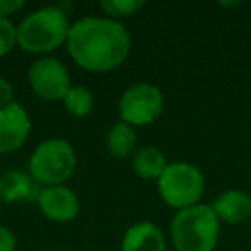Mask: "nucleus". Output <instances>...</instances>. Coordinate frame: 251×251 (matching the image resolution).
Here are the masks:
<instances>
[{
    "mask_svg": "<svg viewBox=\"0 0 251 251\" xmlns=\"http://www.w3.org/2000/svg\"><path fill=\"white\" fill-rule=\"evenodd\" d=\"M0 251H16V236L4 226H0Z\"/></svg>",
    "mask_w": 251,
    "mask_h": 251,
    "instance_id": "obj_18",
    "label": "nucleus"
},
{
    "mask_svg": "<svg viewBox=\"0 0 251 251\" xmlns=\"http://www.w3.org/2000/svg\"><path fill=\"white\" fill-rule=\"evenodd\" d=\"M36 182L29 172L9 169L0 174V200L4 203H19L35 193Z\"/></svg>",
    "mask_w": 251,
    "mask_h": 251,
    "instance_id": "obj_12",
    "label": "nucleus"
},
{
    "mask_svg": "<svg viewBox=\"0 0 251 251\" xmlns=\"http://www.w3.org/2000/svg\"><path fill=\"white\" fill-rule=\"evenodd\" d=\"M31 133V119L21 103L12 101L0 108V153H12L26 143Z\"/></svg>",
    "mask_w": 251,
    "mask_h": 251,
    "instance_id": "obj_8",
    "label": "nucleus"
},
{
    "mask_svg": "<svg viewBox=\"0 0 251 251\" xmlns=\"http://www.w3.org/2000/svg\"><path fill=\"white\" fill-rule=\"evenodd\" d=\"M25 7V0H0V18H7Z\"/></svg>",
    "mask_w": 251,
    "mask_h": 251,
    "instance_id": "obj_19",
    "label": "nucleus"
},
{
    "mask_svg": "<svg viewBox=\"0 0 251 251\" xmlns=\"http://www.w3.org/2000/svg\"><path fill=\"white\" fill-rule=\"evenodd\" d=\"M143 0H101L100 2V7L105 11V14L110 16V19L134 16L143 9Z\"/></svg>",
    "mask_w": 251,
    "mask_h": 251,
    "instance_id": "obj_16",
    "label": "nucleus"
},
{
    "mask_svg": "<svg viewBox=\"0 0 251 251\" xmlns=\"http://www.w3.org/2000/svg\"><path fill=\"white\" fill-rule=\"evenodd\" d=\"M167 165L165 155L155 147H143L134 153L133 169L145 181H153V179L158 181Z\"/></svg>",
    "mask_w": 251,
    "mask_h": 251,
    "instance_id": "obj_13",
    "label": "nucleus"
},
{
    "mask_svg": "<svg viewBox=\"0 0 251 251\" xmlns=\"http://www.w3.org/2000/svg\"><path fill=\"white\" fill-rule=\"evenodd\" d=\"M220 220L208 205L179 210L171 224L172 244L177 251H213L219 243Z\"/></svg>",
    "mask_w": 251,
    "mask_h": 251,
    "instance_id": "obj_2",
    "label": "nucleus"
},
{
    "mask_svg": "<svg viewBox=\"0 0 251 251\" xmlns=\"http://www.w3.org/2000/svg\"><path fill=\"white\" fill-rule=\"evenodd\" d=\"M76 162V151L69 141L50 138L40 143L29 157V176L45 188L62 186L73 176Z\"/></svg>",
    "mask_w": 251,
    "mask_h": 251,
    "instance_id": "obj_4",
    "label": "nucleus"
},
{
    "mask_svg": "<svg viewBox=\"0 0 251 251\" xmlns=\"http://www.w3.org/2000/svg\"><path fill=\"white\" fill-rule=\"evenodd\" d=\"M12 97H14V91H12L11 83L4 77H0V108L11 105Z\"/></svg>",
    "mask_w": 251,
    "mask_h": 251,
    "instance_id": "obj_20",
    "label": "nucleus"
},
{
    "mask_svg": "<svg viewBox=\"0 0 251 251\" xmlns=\"http://www.w3.org/2000/svg\"><path fill=\"white\" fill-rule=\"evenodd\" d=\"M38 206L52 222H71L79 213V200L67 186H50L38 193Z\"/></svg>",
    "mask_w": 251,
    "mask_h": 251,
    "instance_id": "obj_9",
    "label": "nucleus"
},
{
    "mask_svg": "<svg viewBox=\"0 0 251 251\" xmlns=\"http://www.w3.org/2000/svg\"><path fill=\"white\" fill-rule=\"evenodd\" d=\"M138 136L133 126L126 122H117L107 133V150L112 157L126 158L136 150Z\"/></svg>",
    "mask_w": 251,
    "mask_h": 251,
    "instance_id": "obj_14",
    "label": "nucleus"
},
{
    "mask_svg": "<svg viewBox=\"0 0 251 251\" xmlns=\"http://www.w3.org/2000/svg\"><path fill=\"white\" fill-rule=\"evenodd\" d=\"M122 251H165V236L155 224L138 222L126 230Z\"/></svg>",
    "mask_w": 251,
    "mask_h": 251,
    "instance_id": "obj_11",
    "label": "nucleus"
},
{
    "mask_svg": "<svg viewBox=\"0 0 251 251\" xmlns=\"http://www.w3.org/2000/svg\"><path fill=\"white\" fill-rule=\"evenodd\" d=\"M241 2H220V7H237Z\"/></svg>",
    "mask_w": 251,
    "mask_h": 251,
    "instance_id": "obj_21",
    "label": "nucleus"
},
{
    "mask_svg": "<svg viewBox=\"0 0 251 251\" xmlns=\"http://www.w3.org/2000/svg\"><path fill=\"white\" fill-rule=\"evenodd\" d=\"M157 182L162 200L177 210L198 205L205 191V177L201 171L188 162L169 164Z\"/></svg>",
    "mask_w": 251,
    "mask_h": 251,
    "instance_id": "obj_5",
    "label": "nucleus"
},
{
    "mask_svg": "<svg viewBox=\"0 0 251 251\" xmlns=\"http://www.w3.org/2000/svg\"><path fill=\"white\" fill-rule=\"evenodd\" d=\"M62 101L66 110L74 117H86L95 107L93 93L84 86H71Z\"/></svg>",
    "mask_w": 251,
    "mask_h": 251,
    "instance_id": "obj_15",
    "label": "nucleus"
},
{
    "mask_svg": "<svg viewBox=\"0 0 251 251\" xmlns=\"http://www.w3.org/2000/svg\"><path fill=\"white\" fill-rule=\"evenodd\" d=\"M212 210L220 222L237 226L251 219V196L241 189H229L217 196L212 203Z\"/></svg>",
    "mask_w": 251,
    "mask_h": 251,
    "instance_id": "obj_10",
    "label": "nucleus"
},
{
    "mask_svg": "<svg viewBox=\"0 0 251 251\" xmlns=\"http://www.w3.org/2000/svg\"><path fill=\"white\" fill-rule=\"evenodd\" d=\"M164 95L150 83H138L122 93L119 114L122 122L129 126H148L157 121L164 110Z\"/></svg>",
    "mask_w": 251,
    "mask_h": 251,
    "instance_id": "obj_6",
    "label": "nucleus"
},
{
    "mask_svg": "<svg viewBox=\"0 0 251 251\" xmlns=\"http://www.w3.org/2000/svg\"><path fill=\"white\" fill-rule=\"evenodd\" d=\"M71 25L59 7H42L26 16L18 26V45L31 53H47L67 42Z\"/></svg>",
    "mask_w": 251,
    "mask_h": 251,
    "instance_id": "obj_3",
    "label": "nucleus"
},
{
    "mask_svg": "<svg viewBox=\"0 0 251 251\" xmlns=\"http://www.w3.org/2000/svg\"><path fill=\"white\" fill-rule=\"evenodd\" d=\"M66 45L79 67L90 73H108L127 59L131 36L121 23L91 16L71 25Z\"/></svg>",
    "mask_w": 251,
    "mask_h": 251,
    "instance_id": "obj_1",
    "label": "nucleus"
},
{
    "mask_svg": "<svg viewBox=\"0 0 251 251\" xmlns=\"http://www.w3.org/2000/svg\"><path fill=\"white\" fill-rule=\"evenodd\" d=\"M18 45V28L7 18H0V57L7 55Z\"/></svg>",
    "mask_w": 251,
    "mask_h": 251,
    "instance_id": "obj_17",
    "label": "nucleus"
},
{
    "mask_svg": "<svg viewBox=\"0 0 251 251\" xmlns=\"http://www.w3.org/2000/svg\"><path fill=\"white\" fill-rule=\"evenodd\" d=\"M28 77L36 97L47 101L64 100L71 90V76L66 66L52 57L36 59L29 67Z\"/></svg>",
    "mask_w": 251,
    "mask_h": 251,
    "instance_id": "obj_7",
    "label": "nucleus"
}]
</instances>
